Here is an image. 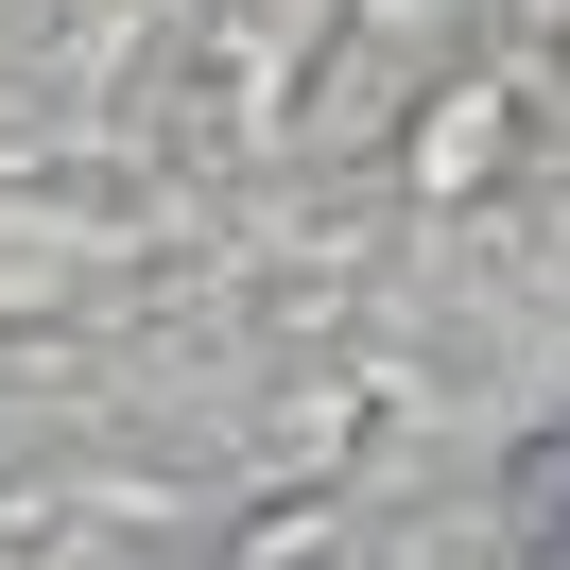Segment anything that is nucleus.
Segmentation results:
<instances>
[{
	"instance_id": "obj_1",
	"label": "nucleus",
	"mask_w": 570,
	"mask_h": 570,
	"mask_svg": "<svg viewBox=\"0 0 570 570\" xmlns=\"http://www.w3.org/2000/svg\"><path fill=\"white\" fill-rule=\"evenodd\" d=\"M519 535H535V570H570V415L519 450Z\"/></svg>"
}]
</instances>
